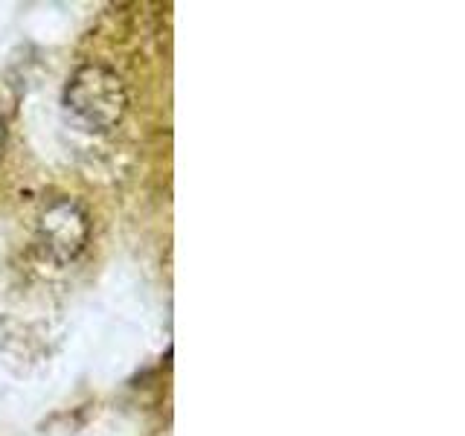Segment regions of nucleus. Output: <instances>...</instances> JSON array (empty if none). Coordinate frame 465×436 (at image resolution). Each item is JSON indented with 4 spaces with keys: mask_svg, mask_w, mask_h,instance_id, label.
Returning a JSON list of instances; mask_svg holds the SVG:
<instances>
[{
    "mask_svg": "<svg viewBox=\"0 0 465 436\" xmlns=\"http://www.w3.org/2000/svg\"><path fill=\"white\" fill-rule=\"evenodd\" d=\"M64 108L84 131L105 134L123 123L128 111V91L111 67L82 64L64 87Z\"/></svg>",
    "mask_w": 465,
    "mask_h": 436,
    "instance_id": "1",
    "label": "nucleus"
},
{
    "mask_svg": "<svg viewBox=\"0 0 465 436\" xmlns=\"http://www.w3.org/2000/svg\"><path fill=\"white\" fill-rule=\"evenodd\" d=\"M87 239H91V218H87L79 201L58 198L41 213L35 244L38 253L47 262H53V265H70V262H76L84 253Z\"/></svg>",
    "mask_w": 465,
    "mask_h": 436,
    "instance_id": "2",
    "label": "nucleus"
},
{
    "mask_svg": "<svg viewBox=\"0 0 465 436\" xmlns=\"http://www.w3.org/2000/svg\"><path fill=\"white\" fill-rule=\"evenodd\" d=\"M6 120H4V114H0V160H4V154H6Z\"/></svg>",
    "mask_w": 465,
    "mask_h": 436,
    "instance_id": "3",
    "label": "nucleus"
}]
</instances>
